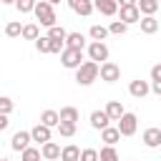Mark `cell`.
<instances>
[{"label": "cell", "instance_id": "obj_1", "mask_svg": "<svg viewBox=\"0 0 161 161\" xmlns=\"http://www.w3.org/2000/svg\"><path fill=\"white\" fill-rule=\"evenodd\" d=\"M98 75H101V65L93 60H86L80 68H75V83L78 86H91Z\"/></svg>", "mask_w": 161, "mask_h": 161}, {"label": "cell", "instance_id": "obj_2", "mask_svg": "<svg viewBox=\"0 0 161 161\" xmlns=\"http://www.w3.org/2000/svg\"><path fill=\"white\" fill-rule=\"evenodd\" d=\"M33 13H35L38 23H40V25H45V28H53V25H55V20H58V18H55V10H53V5H50L48 0H40V3L35 5V10H33Z\"/></svg>", "mask_w": 161, "mask_h": 161}, {"label": "cell", "instance_id": "obj_3", "mask_svg": "<svg viewBox=\"0 0 161 161\" xmlns=\"http://www.w3.org/2000/svg\"><path fill=\"white\" fill-rule=\"evenodd\" d=\"M60 63H63V68H70V70H75V68H80L86 60H83V50H78V48H65L63 53H60Z\"/></svg>", "mask_w": 161, "mask_h": 161}, {"label": "cell", "instance_id": "obj_4", "mask_svg": "<svg viewBox=\"0 0 161 161\" xmlns=\"http://www.w3.org/2000/svg\"><path fill=\"white\" fill-rule=\"evenodd\" d=\"M116 128L121 131V136H133L136 133V128H138V118H136V113H123L121 116V121L116 123Z\"/></svg>", "mask_w": 161, "mask_h": 161}, {"label": "cell", "instance_id": "obj_5", "mask_svg": "<svg viewBox=\"0 0 161 161\" xmlns=\"http://www.w3.org/2000/svg\"><path fill=\"white\" fill-rule=\"evenodd\" d=\"M88 60H93V63H98V65L106 63V60H108V45L93 40V43L88 45Z\"/></svg>", "mask_w": 161, "mask_h": 161}, {"label": "cell", "instance_id": "obj_6", "mask_svg": "<svg viewBox=\"0 0 161 161\" xmlns=\"http://www.w3.org/2000/svg\"><path fill=\"white\" fill-rule=\"evenodd\" d=\"M118 18H121V23L133 25V23H141V10H138V5H126V8H118Z\"/></svg>", "mask_w": 161, "mask_h": 161}, {"label": "cell", "instance_id": "obj_7", "mask_svg": "<svg viewBox=\"0 0 161 161\" xmlns=\"http://www.w3.org/2000/svg\"><path fill=\"white\" fill-rule=\"evenodd\" d=\"M118 78H121V68H118L116 63H111V60L101 63V80H106V83H116Z\"/></svg>", "mask_w": 161, "mask_h": 161}, {"label": "cell", "instance_id": "obj_8", "mask_svg": "<svg viewBox=\"0 0 161 161\" xmlns=\"http://www.w3.org/2000/svg\"><path fill=\"white\" fill-rule=\"evenodd\" d=\"M141 141H143L148 148H158V146H161V128H156V126L146 128L143 136H141Z\"/></svg>", "mask_w": 161, "mask_h": 161}, {"label": "cell", "instance_id": "obj_9", "mask_svg": "<svg viewBox=\"0 0 161 161\" xmlns=\"http://www.w3.org/2000/svg\"><path fill=\"white\" fill-rule=\"evenodd\" d=\"M128 93L133 96V98H143V96H148L151 93V83H146V80H131L128 83Z\"/></svg>", "mask_w": 161, "mask_h": 161}, {"label": "cell", "instance_id": "obj_10", "mask_svg": "<svg viewBox=\"0 0 161 161\" xmlns=\"http://www.w3.org/2000/svg\"><path fill=\"white\" fill-rule=\"evenodd\" d=\"M30 141H33L30 131H18V133L13 136V141H10V146H13V151H25V148L30 146Z\"/></svg>", "mask_w": 161, "mask_h": 161}, {"label": "cell", "instance_id": "obj_11", "mask_svg": "<svg viewBox=\"0 0 161 161\" xmlns=\"http://www.w3.org/2000/svg\"><path fill=\"white\" fill-rule=\"evenodd\" d=\"M60 146L55 143V141H48V143H43L40 146V156L45 158V161H55V158H60Z\"/></svg>", "mask_w": 161, "mask_h": 161}, {"label": "cell", "instance_id": "obj_12", "mask_svg": "<svg viewBox=\"0 0 161 161\" xmlns=\"http://www.w3.org/2000/svg\"><path fill=\"white\" fill-rule=\"evenodd\" d=\"M93 8L101 13V15H116L118 13V3L116 0H93Z\"/></svg>", "mask_w": 161, "mask_h": 161}, {"label": "cell", "instance_id": "obj_13", "mask_svg": "<svg viewBox=\"0 0 161 161\" xmlns=\"http://www.w3.org/2000/svg\"><path fill=\"white\" fill-rule=\"evenodd\" d=\"M68 5H70L73 13H78V15H83V18H88V15L96 10L91 0H68Z\"/></svg>", "mask_w": 161, "mask_h": 161}, {"label": "cell", "instance_id": "obj_14", "mask_svg": "<svg viewBox=\"0 0 161 161\" xmlns=\"http://www.w3.org/2000/svg\"><path fill=\"white\" fill-rule=\"evenodd\" d=\"M108 123H111V118H108L106 111H93V113H91V126H93V128L103 131V128H108Z\"/></svg>", "mask_w": 161, "mask_h": 161}, {"label": "cell", "instance_id": "obj_15", "mask_svg": "<svg viewBox=\"0 0 161 161\" xmlns=\"http://www.w3.org/2000/svg\"><path fill=\"white\" fill-rule=\"evenodd\" d=\"M103 111L108 113V118H111V121H121V116L126 113V111H123V106H121V101H108Z\"/></svg>", "mask_w": 161, "mask_h": 161}, {"label": "cell", "instance_id": "obj_16", "mask_svg": "<svg viewBox=\"0 0 161 161\" xmlns=\"http://www.w3.org/2000/svg\"><path fill=\"white\" fill-rule=\"evenodd\" d=\"M101 138L106 141V146H116V143L121 141V131H118L116 126H108V128L101 131Z\"/></svg>", "mask_w": 161, "mask_h": 161}, {"label": "cell", "instance_id": "obj_17", "mask_svg": "<svg viewBox=\"0 0 161 161\" xmlns=\"http://www.w3.org/2000/svg\"><path fill=\"white\" fill-rule=\"evenodd\" d=\"M30 136H33V141H38V143H48V141H50V128L43 126V123H38V126L30 131Z\"/></svg>", "mask_w": 161, "mask_h": 161}, {"label": "cell", "instance_id": "obj_18", "mask_svg": "<svg viewBox=\"0 0 161 161\" xmlns=\"http://www.w3.org/2000/svg\"><path fill=\"white\" fill-rule=\"evenodd\" d=\"M60 161H80V148H78L75 143L63 146V151H60Z\"/></svg>", "mask_w": 161, "mask_h": 161}, {"label": "cell", "instance_id": "obj_19", "mask_svg": "<svg viewBox=\"0 0 161 161\" xmlns=\"http://www.w3.org/2000/svg\"><path fill=\"white\" fill-rule=\"evenodd\" d=\"M158 30V20L153 18V15H146V18H141V33H146V35H153Z\"/></svg>", "mask_w": 161, "mask_h": 161}, {"label": "cell", "instance_id": "obj_20", "mask_svg": "<svg viewBox=\"0 0 161 161\" xmlns=\"http://www.w3.org/2000/svg\"><path fill=\"white\" fill-rule=\"evenodd\" d=\"M65 48H78V50H83V48H86V38H83V33H68V38H65Z\"/></svg>", "mask_w": 161, "mask_h": 161}, {"label": "cell", "instance_id": "obj_21", "mask_svg": "<svg viewBox=\"0 0 161 161\" xmlns=\"http://www.w3.org/2000/svg\"><path fill=\"white\" fill-rule=\"evenodd\" d=\"M40 123H43V126H48V128L58 126V123H60L58 111H50V108H48V111H43V113H40Z\"/></svg>", "mask_w": 161, "mask_h": 161}, {"label": "cell", "instance_id": "obj_22", "mask_svg": "<svg viewBox=\"0 0 161 161\" xmlns=\"http://www.w3.org/2000/svg\"><path fill=\"white\" fill-rule=\"evenodd\" d=\"M58 116H60V121H65V123H75L80 113H78V108H73V106H65V108H60V113H58Z\"/></svg>", "mask_w": 161, "mask_h": 161}, {"label": "cell", "instance_id": "obj_23", "mask_svg": "<svg viewBox=\"0 0 161 161\" xmlns=\"http://www.w3.org/2000/svg\"><path fill=\"white\" fill-rule=\"evenodd\" d=\"M98 161H121V156H118V151L113 146H103L98 151Z\"/></svg>", "mask_w": 161, "mask_h": 161}, {"label": "cell", "instance_id": "obj_24", "mask_svg": "<svg viewBox=\"0 0 161 161\" xmlns=\"http://www.w3.org/2000/svg\"><path fill=\"white\" fill-rule=\"evenodd\" d=\"M138 10L143 13V18L146 15H153L158 10V0H138Z\"/></svg>", "mask_w": 161, "mask_h": 161}, {"label": "cell", "instance_id": "obj_25", "mask_svg": "<svg viewBox=\"0 0 161 161\" xmlns=\"http://www.w3.org/2000/svg\"><path fill=\"white\" fill-rule=\"evenodd\" d=\"M23 38H25V40H38V38H40V28H38V23H28V25H23Z\"/></svg>", "mask_w": 161, "mask_h": 161}, {"label": "cell", "instance_id": "obj_26", "mask_svg": "<svg viewBox=\"0 0 161 161\" xmlns=\"http://www.w3.org/2000/svg\"><path fill=\"white\" fill-rule=\"evenodd\" d=\"M5 35H8V38H20V35H23V25H20L18 20H10V23L5 25Z\"/></svg>", "mask_w": 161, "mask_h": 161}, {"label": "cell", "instance_id": "obj_27", "mask_svg": "<svg viewBox=\"0 0 161 161\" xmlns=\"http://www.w3.org/2000/svg\"><path fill=\"white\" fill-rule=\"evenodd\" d=\"M106 35H108V28H106V25H91V38H93V40L103 43Z\"/></svg>", "mask_w": 161, "mask_h": 161}, {"label": "cell", "instance_id": "obj_28", "mask_svg": "<svg viewBox=\"0 0 161 161\" xmlns=\"http://www.w3.org/2000/svg\"><path fill=\"white\" fill-rule=\"evenodd\" d=\"M35 5H38V0H15V8H18L23 15H25V13H33Z\"/></svg>", "mask_w": 161, "mask_h": 161}, {"label": "cell", "instance_id": "obj_29", "mask_svg": "<svg viewBox=\"0 0 161 161\" xmlns=\"http://www.w3.org/2000/svg\"><path fill=\"white\" fill-rule=\"evenodd\" d=\"M126 30H128V25L121 23V20H113V23L108 25V33H111V35H126Z\"/></svg>", "mask_w": 161, "mask_h": 161}, {"label": "cell", "instance_id": "obj_30", "mask_svg": "<svg viewBox=\"0 0 161 161\" xmlns=\"http://www.w3.org/2000/svg\"><path fill=\"white\" fill-rule=\"evenodd\" d=\"M48 38H50V40H65L68 33H65L60 25H53V28H48Z\"/></svg>", "mask_w": 161, "mask_h": 161}, {"label": "cell", "instance_id": "obj_31", "mask_svg": "<svg viewBox=\"0 0 161 161\" xmlns=\"http://www.w3.org/2000/svg\"><path fill=\"white\" fill-rule=\"evenodd\" d=\"M58 131H60V136L70 138V136H75V123H65V121H60V123H58Z\"/></svg>", "mask_w": 161, "mask_h": 161}, {"label": "cell", "instance_id": "obj_32", "mask_svg": "<svg viewBox=\"0 0 161 161\" xmlns=\"http://www.w3.org/2000/svg\"><path fill=\"white\" fill-rule=\"evenodd\" d=\"M13 108H15V103H13L8 96H0V113H3V116H10Z\"/></svg>", "mask_w": 161, "mask_h": 161}, {"label": "cell", "instance_id": "obj_33", "mask_svg": "<svg viewBox=\"0 0 161 161\" xmlns=\"http://www.w3.org/2000/svg\"><path fill=\"white\" fill-rule=\"evenodd\" d=\"M35 48H38V53H50V38L48 35H40L35 40Z\"/></svg>", "mask_w": 161, "mask_h": 161}, {"label": "cell", "instance_id": "obj_34", "mask_svg": "<svg viewBox=\"0 0 161 161\" xmlns=\"http://www.w3.org/2000/svg\"><path fill=\"white\" fill-rule=\"evenodd\" d=\"M23 161H40V148L28 146V148L23 151Z\"/></svg>", "mask_w": 161, "mask_h": 161}, {"label": "cell", "instance_id": "obj_35", "mask_svg": "<svg viewBox=\"0 0 161 161\" xmlns=\"http://www.w3.org/2000/svg\"><path fill=\"white\" fill-rule=\"evenodd\" d=\"M80 161H98V151L96 148H83L80 151Z\"/></svg>", "mask_w": 161, "mask_h": 161}, {"label": "cell", "instance_id": "obj_36", "mask_svg": "<svg viewBox=\"0 0 161 161\" xmlns=\"http://www.w3.org/2000/svg\"><path fill=\"white\" fill-rule=\"evenodd\" d=\"M65 50V40H50V53H63Z\"/></svg>", "mask_w": 161, "mask_h": 161}, {"label": "cell", "instance_id": "obj_37", "mask_svg": "<svg viewBox=\"0 0 161 161\" xmlns=\"http://www.w3.org/2000/svg\"><path fill=\"white\" fill-rule=\"evenodd\" d=\"M151 80H161V63L151 68Z\"/></svg>", "mask_w": 161, "mask_h": 161}, {"label": "cell", "instance_id": "obj_38", "mask_svg": "<svg viewBox=\"0 0 161 161\" xmlns=\"http://www.w3.org/2000/svg\"><path fill=\"white\" fill-rule=\"evenodd\" d=\"M151 91H153L156 96H161V80H151Z\"/></svg>", "mask_w": 161, "mask_h": 161}, {"label": "cell", "instance_id": "obj_39", "mask_svg": "<svg viewBox=\"0 0 161 161\" xmlns=\"http://www.w3.org/2000/svg\"><path fill=\"white\" fill-rule=\"evenodd\" d=\"M8 123H10V121H8V116H3V113H0V131H5V128H8Z\"/></svg>", "mask_w": 161, "mask_h": 161}, {"label": "cell", "instance_id": "obj_40", "mask_svg": "<svg viewBox=\"0 0 161 161\" xmlns=\"http://www.w3.org/2000/svg\"><path fill=\"white\" fill-rule=\"evenodd\" d=\"M121 8H126V5H138V0H116Z\"/></svg>", "mask_w": 161, "mask_h": 161}, {"label": "cell", "instance_id": "obj_41", "mask_svg": "<svg viewBox=\"0 0 161 161\" xmlns=\"http://www.w3.org/2000/svg\"><path fill=\"white\" fill-rule=\"evenodd\" d=\"M0 3H5V5H13V3H15V0H0Z\"/></svg>", "mask_w": 161, "mask_h": 161}, {"label": "cell", "instance_id": "obj_42", "mask_svg": "<svg viewBox=\"0 0 161 161\" xmlns=\"http://www.w3.org/2000/svg\"><path fill=\"white\" fill-rule=\"evenodd\" d=\"M48 3H50V5H58V3H60V0H48Z\"/></svg>", "mask_w": 161, "mask_h": 161}, {"label": "cell", "instance_id": "obj_43", "mask_svg": "<svg viewBox=\"0 0 161 161\" xmlns=\"http://www.w3.org/2000/svg\"><path fill=\"white\" fill-rule=\"evenodd\" d=\"M158 8H161V0H158Z\"/></svg>", "mask_w": 161, "mask_h": 161}, {"label": "cell", "instance_id": "obj_44", "mask_svg": "<svg viewBox=\"0 0 161 161\" xmlns=\"http://www.w3.org/2000/svg\"><path fill=\"white\" fill-rule=\"evenodd\" d=\"M0 161H5V158H0Z\"/></svg>", "mask_w": 161, "mask_h": 161}, {"label": "cell", "instance_id": "obj_45", "mask_svg": "<svg viewBox=\"0 0 161 161\" xmlns=\"http://www.w3.org/2000/svg\"><path fill=\"white\" fill-rule=\"evenodd\" d=\"M43 161H45V158H43Z\"/></svg>", "mask_w": 161, "mask_h": 161}, {"label": "cell", "instance_id": "obj_46", "mask_svg": "<svg viewBox=\"0 0 161 161\" xmlns=\"http://www.w3.org/2000/svg\"><path fill=\"white\" fill-rule=\"evenodd\" d=\"M5 161H8V158H5Z\"/></svg>", "mask_w": 161, "mask_h": 161}]
</instances>
